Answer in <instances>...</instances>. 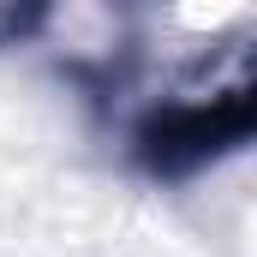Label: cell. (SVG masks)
<instances>
[{
    "label": "cell",
    "mask_w": 257,
    "mask_h": 257,
    "mask_svg": "<svg viewBox=\"0 0 257 257\" xmlns=\"http://www.w3.org/2000/svg\"><path fill=\"white\" fill-rule=\"evenodd\" d=\"M245 132H251V102H245V90H233V96L192 102V108H168L162 120H150L144 126V156L162 174H180V168L209 162L215 150L239 144Z\"/></svg>",
    "instance_id": "obj_1"
}]
</instances>
